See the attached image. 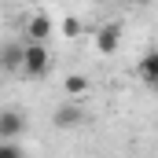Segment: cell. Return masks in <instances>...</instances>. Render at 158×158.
Segmentation results:
<instances>
[{
  "mask_svg": "<svg viewBox=\"0 0 158 158\" xmlns=\"http://www.w3.org/2000/svg\"><path fill=\"white\" fill-rule=\"evenodd\" d=\"M59 33H63L66 40H77V37H81V22L74 19V15H66V19H63V26H59Z\"/></svg>",
  "mask_w": 158,
  "mask_h": 158,
  "instance_id": "cell-9",
  "label": "cell"
},
{
  "mask_svg": "<svg viewBox=\"0 0 158 158\" xmlns=\"http://www.w3.org/2000/svg\"><path fill=\"white\" fill-rule=\"evenodd\" d=\"M52 121H55L59 129H74V125L85 121V110L77 107V99H70L66 107H59V110H55V118H52Z\"/></svg>",
  "mask_w": 158,
  "mask_h": 158,
  "instance_id": "cell-4",
  "label": "cell"
},
{
  "mask_svg": "<svg viewBox=\"0 0 158 158\" xmlns=\"http://www.w3.org/2000/svg\"><path fill=\"white\" fill-rule=\"evenodd\" d=\"M52 33H55V22H52L44 11L30 15V22H26V40H40V44H44V40L52 37Z\"/></svg>",
  "mask_w": 158,
  "mask_h": 158,
  "instance_id": "cell-3",
  "label": "cell"
},
{
  "mask_svg": "<svg viewBox=\"0 0 158 158\" xmlns=\"http://www.w3.org/2000/svg\"><path fill=\"white\" fill-rule=\"evenodd\" d=\"M0 66H4L7 74H22V48H19V44H7V48L0 52Z\"/></svg>",
  "mask_w": 158,
  "mask_h": 158,
  "instance_id": "cell-7",
  "label": "cell"
},
{
  "mask_svg": "<svg viewBox=\"0 0 158 158\" xmlns=\"http://www.w3.org/2000/svg\"><path fill=\"white\" fill-rule=\"evenodd\" d=\"M26 129L22 110H0V136H19Z\"/></svg>",
  "mask_w": 158,
  "mask_h": 158,
  "instance_id": "cell-5",
  "label": "cell"
},
{
  "mask_svg": "<svg viewBox=\"0 0 158 158\" xmlns=\"http://www.w3.org/2000/svg\"><path fill=\"white\" fill-rule=\"evenodd\" d=\"M136 70H140V77L147 81H158V48H151V52H143V59L136 63Z\"/></svg>",
  "mask_w": 158,
  "mask_h": 158,
  "instance_id": "cell-8",
  "label": "cell"
},
{
  "mask_svg": "<svg viewBox=\"0 0 158 158\" xmlns=\"http://www.w3.org/2000/svg\"><path fill=\"white\" fill-rule=\"evenodd\" d=\"M15 155H22L19 143H0V158H15Z\"/></svg>",
  "mask_w": 158,
  "mask_h": 158,
  "instance_id": "cell-10",
  "label": "cell"
},
{
  "mask_svg": "<svg viewBox=\"0 0 158 158\" xmlns=\"http://www.w3.org/2000/svg\"><path fill=\"white\" fill-rule=\"evenodd\" d=\"M88 88H92V81L85 77V74H66V81H63V92H66L70 99H81V96H88Z\"/></svg>",
  "mask_w": 158,
  "mask_h": 158,
  "instance_id": "cell-6",
  "label": "cell"
},
{
  "mask_svg": "<svg viewBox=\"0 0 158 158\" xmlns=\"http://www.w3.org/2000/svg\"><path fill=\"white\" fill-rule=\"evenodd\" d=\"M118 44H121V22L99 26V33H96V52H99V55H114Z\"/></svg>",
  "mask_w": 158,
  "mask_h": 158,
  "instance_id": "cell-2",
  "label": "cell"
},
{
  "mask_svg": "<svg viewBox=\"0 0 158 158\" xmlns=\"http://www.w3.org/2000/svg\"><path fill=\"white\" fill-rule=\"evenodd\" d=\"M136 4H140V7H147V4H155V0H136Z\"/></svg>",
  "mask_w": 158,
  "mask_h": 158,
  "instance_id": "cell-11",
  "label": "cell"
},
{
  "mask_svg": "<svg viewBox=\"0 0 158 158\" xmlns=\"http://www.w3.org/2000/svg\"><path fill=\"white\" fill-rule=\"evenodd\" d=\"M48 70H52V55H48V48H44L40 40L22 44V74H26V77H48Z\"/></svg>",
  "mask_w": 158,
  "mask_h": 158,
  "instance_id": "cell-1",
  "label": "cell"
},
{
  "mask_svg": "<svg viewBox=\"0 0 158 158\" xmlns=\"http://www.w3.org/2000/svg\"><path fill=\"white\" fill-rule=\"evenodd\" d=\"M151 88H155V96H158V81H151Z\"/></svg>",
  "mask_w": 158,
  "mask_h": 158,
  "instance_id": "cell-12",
  "label": "cell"
}]
</instances>
